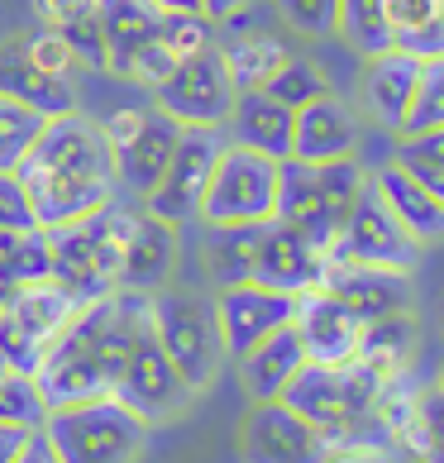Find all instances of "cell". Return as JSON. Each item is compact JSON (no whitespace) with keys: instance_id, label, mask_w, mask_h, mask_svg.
<instances>
[{"instance_id":"6da1fadb","label":"cell","mask_w":444,"mask_h":463,"mask_svg":"<svg viewBox=\"0 0 444 463\" xmlns=\"http://www.w3.org/2000/svg\"><path fill=\"white\" fill-rule=\"evenodd\" d=\"M29 211L39 220V230H62L77 225L96 211H106L115 201V153L100 134V119L67 110L53 115L39 134V144L29 148V158L14 167Z\"/></svg>"},{"instance_id":"7a4b0ae2","label":"cell","mask_w":444,"mask_h":463,"mask_svg":"<svg viewBox=\"0 0 444 463\" xmlns=\"http://www.w3.org/2000/svg\"><path fill=\"white\" fill-rule=\"evenodd\" d=\"M39 430L58 463H139L153 425L139 411H129L115 392H100V397L48 406Z\"/></svg>"},{"instance_id":"3957f363","label":"cell","mask_w":444,"mask_h":463,"mask_svg":"<svg viewBox=\"0 0 444 463\" xmlns=\"http://www.w3.org/2000/svg\"><path fill=\"white\" fill-rule=\"evenodd\" d=\"M364 186H368V173L358 158H335V163L282 158L278 163V215L272 220L301 230L316 249H326V259H330L335 234L349 220Z\"/></svg>"},{"instance_id":"277c9868","label":"cell","mask_w":444,"mask_h":463,"mask_svg":"<svg viewBox=\"0 0 444 463\" xmlns=\"http://www.w3.org/2000/svg\"><path fill=\"white\" fill-rule=\"evenodd\" d=\"M129 225H134V211L110 201L106 211L77 220V225L48 230V253H53L48 278H53L77 306L119 291V259H125Z\"/></svg>"},{"instance_id":"5b68a950","label":"cell","mask_w":444,"mask_h":463,"mask_svg":"<svg viewBox=\"0 0 444 463\" xmlns=\"http://www.w3.org/2000/svg\"><path fill=\"white\" fill-rule=\"evenodd\" d=\"M148 325L158 335L163 354L177 364V373L196 392H206L220 373H225V335H220L215 297L196 287H158L148 291Z\"/></svg>"},{"instance_id":"8992f818","label":"cell","mask_w":444,"mask_h":463,"mask_svg":"<svg viewBox=\"0 0 444 463\" xmlns=\"http://www.w3.org/2000/svg\"><path fill=\"white\" fill-rule=\"evenodd\" d=\"M278 215V158L225 144L196 225H268Z\"/></svg>"},{"instance_id":"52a82bcc","label":"cell","mask_w":444,"mask_h":463,"mask_svg":"<svg viewBox=\"0 0 444 463\" xmlns=\"http://www.w3.org/2000/svg\"><path fill=\"white\" fill-rule=\"evenodd\" d=\"M225 129H206V125H186L177 134V148L167 158V173L158 177V186L139 201L148 215L167 220V225H196L201 220V201H206L211 173L225 153Z\"/></svg>"},{"instance_id":"ba28073f","label":"cell","mask_w":444,"mask_h":463,"mask_svg":"<svg viewBox=\"0 0 444 463\" xmlns=\"http://www.w3.org/2000/svg\"><path fill=\"white\" fill-rule=\"evenodd\" d=\"M148 96H153V106H158L163 115H173L182 129H186V125L225 129L239 87H234L225 58H220V48L211 43V48H201V53L182 58Z\"/></svg>"},{"instance_id":"9c48e42d","label":"cell","mask_w":444,"mask_h":463,"mask_svg":"<svg viewBox=\"0 0 444 463\" xmlns=\"http://www.w3.org/2000/svg\"><path fill=\"white\" fill-rule=\"evenodd\" d=\"M115 397L125 402L129 411H139V416L148 425H167V420H182L186 411L196 406L201 392L186 383V377L177 373V364L163 354L158 335H153V325L134 339V349L125 358V368H119L115 377Z\"/></svg>"},{"instance_id":"30bf717a","label":"cell","mask_w":444,"mask_h":463,"mask_svg":"<svg viewBox=\"0 0 444 463\" xmlns=\"http://www.w3.org/2000/svg\"><path fill=\"white\" fill-rule=\"evenodd\" d=\"M77 316V301L53 282V278H39V282H20L0 301V358L14 364L20 373H33L39 354L48 349L67 320Z\"/></svg>"},{"instance_id":"8fae6325","label":"cell","mask_w":444,"mask_h":463,"mask_svg":"<svg viewBox=\"0 0 444 463\" xmlns=\"http://www.w3.org/2000/svg\"><path fill=\"white\" fill-rule=\"evenodd\" d=\"M335 263H373V268H397L411 272L420 263V244L401 230V220L387 211V201L378 196V186H364L354 201L349 220L339 225L335 244H330Z\"/></svg>"},{"instance_id":"7c38bea8","label":"cell","mask_w":444,"mask_h":463,"mask_svg":"<svg viewBox=\"0 0 444 463\" xmlns=\"http://www.w3.org/2000/svg\"><path fill=\"white\" fill-rule=\"evenodd\" d=\"M239 458L244 463H326L330 439L306 416H297L282 397L249 402L239 420Z\"/></svg>"},{"instance_id":"4fadbf2b","label":"cell","mask_w":444,"mask_h":463,"mask_svg":"<svg viewBox=\"0 0 444 463\" xmlns=\"http://www.w3.org/2000/svg\"><path fill=\"white\" fill-rule=\"evenodd\" d=\"M215 316H220V335H225V354L239 358L272 330L292 325L297 297L292 291H272L263 282H234V287H215Z\"/></svg>"},{"instance_id":"5bb4252c","label":"cell","mask_w":444,"mask_h":463,"mask_svg":"<svg viewBox=\"0 0 444 463\" xmlns=\"http://www.w3.org/2000/svg\"><path fill=\"white\" fill-rule=\"evenodd\" d=\"M326 249H316L301 230L282 225V220H268L259 230V253H253V278L272 291H292V297H306L326 282Z\"/></svg>"},{"instance_id":"9a60e30c","label":"cell","mask_w":444,"mask_h":463,"mask_svg":"<svg viewBox=\"0 0 444 463\" xmlns=\"http://www.w3.org/2000/svg\"><path fill=\"white\" fill-rule=\"evenodd\" d=\"M349 306L358 320H383V316H397V311H411V272H397V268H373V263H335L326 268V282H320Z\"/></svg>"},{"instance_id":"2e32d148","label":"cell","mask_w":444,"mask_h":463,"mask_svg":"<svg viewBox=\"0 0 444 463\" xmlns=\"http://www.w3.org/2000/svg\"><path fill=\"white\" fill-rule=\"evenodd\" d=\"M292 325H297L301 349H306L311 364H349V358L358 354V339H364V320H358L339 297H330L326 287L297 297Z\"/></svg>"},{"instance_id":"e0dca14e","label":"cell","mask_w":444,"mask_h":463,"mask_svg":"<svg viewBox=\"0 0 444 463\" xmlns=\"http://www.w3.org/2000/svg\"><path fill=\"white\" fill-rule=\"evenodd\" d=\"M358 115L339 91H326L306 100L292 125V158L301 163H335V158H358Z\"/></svg>"},{"instance_id":"ac0fdd59","label":"cell","mask_w":444,"mask_h":463,"mask_svg":"<svg viewBox=\"0 0 444 463\" xmlns=\"http://www.w3.org/2000/svg\"><path fill=\"white\" fill-rule=\"evenodd\" d=\"M177 225L148 215L144 205L134 211V225H129V239H125V259H119V287L125 291H158L173 282L177 272Z\"/></svg>"},{"instance_id":"d6986e66","label":"cell","mask_w":444,"mask_h":463,"mask_svg":"<svg viewBox=\"0 0 444 463\" xmlns=\"http://www.w3.org/2000/svg\"><path fill=\"white\" fill-rule=\"evenodd\" d=\"M416 81H420V58L401 53V48H387V53H378V58H364L358 100H364L373 125L401 134V119H406L411 96H416Z\"/></svg>"},{"instance_id":"ffe728a7","label":"cell","mask_w":444,"mask_h":463,"mask_svg":"<svg viewBox=\"0 0 444 463\" xmlns=\"http://www.w3.org/2000/svg\"><path fill=\"white\" fill-rule=\"evenodd\" d=\"M177 134H182V125L173 115H163L158 106H148L144 129L134 134L129 144L110 148L115 153V186H119V192H129L134 201H144L153 186H158V177L167 173V158H173V148H177Z\"/></svg>"},{"instance_id":"44dd1931","label":"cell","mask_w":444,"mask_h":463,"mask_svg":"<svg viewBox=\"0 0 444 463\" xmlns=\"http://www.w3.org/2000/svg\"><path fill=\"white\" fill-rule=\"evenodd\" d=\"M368 182L378 186V196L387 201V211L401 220V230L411 234L420 249L444 244V201L425 182H416L401 163H392V158L383 167H373Z\"/></svg>"},{"instance_id":"7402d4cb","label":"cell","mask_w":444,"mask_h":463,"mask_svg":"<svg viewBox=\"0 0 444 463\" xmlns=\"http://www.w3.org/2000/svg\"><path fill=\"white\" fill-rule=\"evenodd\" d=\"M301 364H306V349H301L297 325H282V330H272L268 339H259L253 349L234 358L239 387H244L249 402H278L287 383L301 373Z\"/></svg>"},{"instance_id":"603a6c76","label":"cell","mask_w":444,"mask_h":463,"mask_svg":"<svg viewBox=\"0 0 444 463\" xmlns=\"http://www.w3.org/2000/svg\"><path fill=\"white\" fill-rule=\"evenodd\" d=\"M292 125H297V110L272 100L268 91H239L234 96V110L225 119V139L230 144H244L253 153H268V158H292Z\"/></svg>"},{"instance_id":"cb8c5ba5","label":"cell","mask_w":444,"mask_h":463,"mask_svg":"<svg viewBox=\"0 0 444 463\" xmlns=\"http://www.w3.org/2000/svg\"><path fill=\"white\" fill-rule=\"evenodd\" d=\"M96 14H100V33H106V72L110 77L125 72V62L144 43L158 39V29H163V10L153 0H96Z\"/></svg>"},{"instance_id":"d4e9b609","label":"cell","mask_w":444,"mask_h":463,"mask_svg":"<svg viewBox=\"0 0 444 463\" xmlns=\"http://www.w3.org/2000/svg\"><path fill=\"white\" fill-rule=\"evenodd\" d=\"M0 91L29 100V106L43 110L48 119L77 110V87H72V77H53V72H43V67H33V62L20 53V43L0 48Z\"/></svg>"},{"instance_id":"484cf974","label":"cell","mask_w":444,"mask_h":463,"mask_svg":"<svg viewBox=\"0 0 444 463\" xmlns=\"http://www.w3.org/2000/svg\"><path fill=\"white\" fill-rule=\"evenodd\" d=\"M259 230L263 225H206V278L215 287H234L253 278V253H259Z\"/></svg>"},{"instance_id":"4316f807","label":"cell","mask_w":444,"mask_h":463,"mask_svg":"<svg viewBox=\"0 0 444 463\" xmlns=\"http://www.w3.org/2000/svg\"><path fill=\"white\" fill-rule=\"evenodd\" d=\"M416 335H420V325H416L411 311L368 320V325H364V339H358V358H364L368 368H378L387 383H392V377H401L406 364H411Z\"/></svg>"},{"instance_id":"83f0119b","label":"cell","mask_w":444,"mask_h":463,"mask_svg":"<svg viewBox=\"0 0 444 463\" xmlns=\"http://www.w3.org/2000/svg\"><path fill=\"white\" fill-rule=\"evenodd\" d=\"M215 48H220V58H225V67H230V77H234L239 91H259V87H268V77L278 72L287 58H292V53H287V43L272 39V33H263V29L234 33V39L215 43Z\"/></svg>"},{"instance_id":"f1b7e54d","label":"cell","mask_w":444,"mask_h":463,"mask_svg":"<svg viewBox=\"0 0 444 463\" xmlns=\"http://www.w3.org/2000/svg\"><path fill=\"white\" fill-rule=\"evenodd\" d=\"M335 33L358 58H378L387 48H397V33H392V20H387V0H339Z\"/></svg>"},{"instance_id":"f546056e","label":"cell","mask_w":444,"mask_h":463,"mask_svg":"<svg viewBox=\"0 0 444 463\" xmlns=\"http://www.w3.org/2000/svg\"><path fill=\"white\" fill-rule=\"evenodd\" d=\"M43 125H48L43 110H33L29 100L0 91V173H14L29 158V148L39 144Z\"/></svg>"},{"instance_id":"4dcf8cb0","label":"cell","mask_w":444,"mask_h":463,"mask_svg":"<svg viewBox=\"0 0 444 463\" xmlns=\"http://www.w3.org/2000/svg\"><path fill=\"white\" fill-rule=\"evenodd\" d=\"M48 416V402L39 383H33V373H20L14 364L0 358V420L5 425H20V430H39Z\"/></svg>"},{"instance_id":"1f68e13d","label":"cell","mask_w":444,"mask_h":463,"mask_svg":"<svg viewBox=\"0 0 444 463\" xmlns=\"http://www.w3.org/2000/svg\"><path fill=\"white\" fill-rule=\"evenodd\" d=\"M392 163H401L416 182H425L444 201V125L439 129H420V134H397Z\"/></svg>"},{"instance_id":"d6a6232c","label":"cell","mask_w":444,"mask_h":463,"mask_svg":"<svg viewBox=\"0 0 444 463\" xmlns=\"http://www.w3.org/2000/svg\"><path fill=\"white\" fill-rule=\"evenodd\" d=\"M259 91H268L272 100H282V106H292V110H301L306 100H316V96H326V91H335L330 87V77H326V67L320 62H311V58H287L278 72L268 77V87H259Z\"/></svg>"},{"instance_id":"836d02e7","label":"cell","mask_w":444,"mask_h":463,"mask_svg":"<svg viewBox=\"0 0 444 463\" xmlns=\"http://www.w3.org/2000/svg\"><path fill=\"white\" fill-rule=\"evenodd\" d=\"M444 125V53L420 62V81L411 96V110L401 119V134H420V129H439Z\"/></svg>"},{"instance_id":"e575fe53","label":"cell","mask_w":444,"mask_h":463,"mask_svg":"<svg viewBox=\"0 0 444 463\" xmlns=\"http://www.w3.org/2000/svg\"><path fill=\"white\" fill-rule=\"evenodd\" d=\"M53 29L67 39V48H72L77 67H96V72H106V33H100V14H96V5L72 10V14H67V20H58Z\"/></svg>"},{"instance_id":"d590c367","label":"cell","mask_w":444,"mask_h":463,"mask_svg":"<svg viewBox=\"0 0 444 463\" xmlns=\"http://www.w3.org/2000/svg\"><path fill=\"white\" fill-rule=\"evenodd\" d=\"M272 5H278V20L301 39H335L339 0H272Z\"/></svg>"},{"instance_id":"8d00e7d4","label":"cell","mask_w":444,"mask_h":463,"mask_svg":"<svg viewBox=\"0 0 444 463\" xmlns=\"http://www.w3.org/2000/svg\"><path fill=\"white\" fill-rule=\"evenodd\" d=\"M20 53H24L33 67L53 72V77H72V72H77L72 48H67V39H62V33H58L53 24H39L33 33H24V39H20Z\"/></svg>"},{"instance_id":"74e56055","label":"cell","mask_w":444,"mask_h":463,"mask_svg":"<svg viewBox=\"0 0 444 463\" xmlns=\"http://www.w3.org/2000/svg\"><path fill=\"white\" fill-rule=\"evenodd\" d=\"M158 39L167 43V53L182 62V58H192V53H201V48L215 43V24L201 20V14H163Z\"/></svg>"},{"instance_id":"f35d334b","label":"cell","mask_w":444,"mask_h":463,"mask_svg":"<svg viewBox=\"0 0 444 463\" xmlns=\"http://www.w3.org/2000/svg\"><path fill=\"white\" fill-rule=\"evenodd\" d=\"M177 67V58L167 53V43L163 39H153V43H144L139 53H134L129 62H125V72H119V81H134V87H144V91H153L158 81L167 77Z\"/></svg>"},{"instance_id":"ab89813d","label":"cell","mask_w":444,"mask_h":463,"mask_svg":"<svg viewBox=\"0 0 444 463\" xmlns=\"http://www.w3.org/2000/svg\"><path fill=\"white\" fill-rule=\"evenodd\" d=\"M387 20H392L397 39L435 29V24H444V0H387Z\"/></svg>"},{"instance_id":"60d3db41","label":"cell","mask_w":444,"mask_h":463,"mask_svg":"<svg viewBox=\"0 0 444 463\" xmlns=\"http://www.w3.org/2000/svg\"><path fill=\"white\" fill-rule=\"evenodd\" d=\"M0 230H39V220L29 211V196L14 173H0Z\"/></svg>"},{"instance_id":"b9f144b4","label":"cell","mask_w":444,"mask_h":463,"mask_svg":"<svg viewBox=\"0 0 444 463\" xmlns=\"http://www.w3.org/2000/svg\"><path fill=\"white\" fill-rule=\"evenodd\" d=\"M420 420H425V458L420 463H444V392L439 387L420 392Z\"/></svg>"},{"instance_id":"7bdbcfd3","label":"cell","mask_w":444,"mask_h":463,"mask_svg":"<svg viewBox=\"0 0 444 463\" xmlns=\"http://www.w3.org/2000/svg\"><path fill=\"white\" fill-rule=\"evenodd\" d=\"M326 463H392L387 444H373V439H349V444H335Z\"/></svg>"},{"instance_id":"ee69618b","label":"cell","mask_w":444,"mask_h":463,"mask_svg":"<svg viewBox=\"0 0 444 463\" xmlns=\"http://www.w3.org/2000/svg\"><path fill=\"white\" fill-rule=\"evenodd\" d=\"M196 10H201V20H211L215 29H225L234 20H244V14L253 10V0H196Z\"/></svg>"},{"instance_id":"f6af8a7d","label":"cell","mask_w":444,"mask_h":463,"mask_svg":"<svg viewBox=\"0 0 444 463\" xmlns=\"http://www.w3.org/2000/svg\"><path fill=\"white\" fill-rule=\"evenodd\" d=\"M87 5H96V0H33V14H39V24H58L72 10H87Z\"/></svg>"},{"instance_id":"bcb514c9","label":"cell","mask_w":444,"mask_h":463,"mask_svg":"<svg viewBox=\"0 0 444 463\" xmlns=\"http://www.w3.org/2000/svg\"><path fill=\"white\" fill-rule=\"evenodd\" d=\"M29 435H33V430H20V425H5V420H0V463H14V458H20V449H24Z\"/></svg>"},{"instance_id":"7dc6e473","label":"cell","mask_w":444,"mask_h":463,"mask_svg":"<svg viewBox=\"0 0 444 463\" xmlns=\"http://www.w3.org/2000/svg\"><path fill=\"white\" fill-rule=\"evenodd\" d=\"M14 463H58V454L48 449L43 430H33V435L24 439V449H20V458H14Z\"/></svg>"},{"instance_id":"c3c4849f","label":"cell","mask_w":444,"mask_h":463,"mask_svg":"<svg viewBox=\"0 0 444 463\" xmlns=\"http://www.w3.org/2000/svg\"><path fill=\"white\" fill-rule=\"evenodd\" d=\"M153 5H158L163 14H201L196 0H153Z\"/></svg>"},{"instance_id":"681fc988","label":"cell","mask_w":444,"mask_h":463,"mask_svg":"<svg viewBox=\"0 0 444 463\" xmlns=\"http://www.w3.org/2000/svg\"><path fill=\"white\" fill-rule=\"evenodd\" d=\"M435 387H439V392H444V368H439V377H435Z\"/></svg>"},{"instance_id":"f907efd6","label":"cell","mask_w":444,"mask_h":463,"mask_svg":"<svg viewBox=\"0 0 444 463\" xmlns=\"http://www.w3.org/2000/svg\"><path fill=\"white\" fill-rule=\"evenodd\" d=\"M411 463H420V458H411Z\"/></svg>"},{"instance_id":"816d5d0a","label":"cell","mask_w":444,"mask_h":463,"mask_svg":"<svg viewBox=\"0 0 444 463\" xmlns=\"http://www.w3.org/2000/svg\"><path fill=\"white\" fill-rule=\"evenodd\" d=\"M253 5H259V0H253Z\"/></svg>"}]
</instances>
